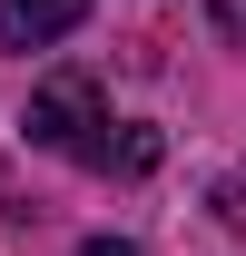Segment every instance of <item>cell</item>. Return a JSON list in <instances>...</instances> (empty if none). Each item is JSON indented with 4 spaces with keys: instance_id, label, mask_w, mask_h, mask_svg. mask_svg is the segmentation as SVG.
Wrapping results in <instances>:
<instances>
[{
    "instance_id": "cell-1",
    "label": "cell",
    "mask_w": 246,
    "mask_h": 256,
    "mask_svg": "<svg viewBox=\"0 0 246 256\" xmlns=\"http://www.w3.org/2000/svg\"><path fill=\"white\" fill-rule=\"evenodd\" d=\"M98 128H108V89H98L89 69H50V79L30 89V138H40V148L98 168V158H108V138H98Z\"/></svg>"
},
{
    "instance_id": "cell-2",
    "label": "cell",
    "mask_w": 246,
    "mask_h": 256,
    "mask_svg": "<svg viewBox=\"0 0 246 256\" xmlns=\"http://www.w3.org/2000/svg\"><path fill=\"white\" fill-rule=\"evenodd\" d=\"M89 20V0H0V40L10 50H50V40H69Z\"/></svg>"
},
{
    "instance_id": "cell-3",
    "label": "cell",
    "mask_w": 246,
    "mask_h": 256,
    "mask_svg": "<svg viewBox=\"0 0 246 256\" xmlns=\"http://www.w3.org/2000/svg\"><path fill=\"white\" fill-rule=\"evenodd\" d=\"M98 168H118V178H138V168H158V128H128V138H118V148H108Z\"/></svg>"
},
{
    "instance_id": "cell-4",
    "label": "cell",
    "mask_w": 246,
    "mask_h": 256,
    "mask_svg": "<svg viewBox=\"0 0 246 256\" xmlns=\"http://www.w3.org/2000/svg\"><path fill=\"white\" fill-rule=\"evenodd\" d=\"M207 20H216V40H236V50H246V0H207Z\"/></svg>"
},
{
    "instance_id": "cell-5",
    "label": "cell",
    "mask_w": 246,
    "mask_h": 256,
    "mask_svg": "<svg viewBox=\"0 0 246 256\" xmlns=\"http://www.w3.org/2000/svg\"><path fill=\"white\" fill-rule=\"evenodd\" d=\"M79 256H138V246H128V236H89Z\"/></svg>"
}]
</instances>
